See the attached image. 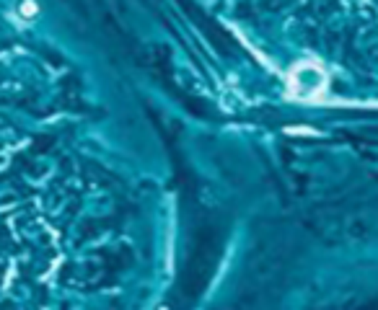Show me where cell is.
<instances>
[{
  "label": "cell",
  "mask_w": 378,
  "mask_h": 310,
  "mask_svg": "<svg viewBox=\"0 0 378 310\" xmlns=\"http://www.w3.org/2000/svg\"><path fill=\"white\" fill-rule=\"evenodd\" d=\"M329 75L319 63H298L291 70V96L301 101H313L326 91Z\"/></svg>",
  "instance_id": "1"
}]
</instances>
